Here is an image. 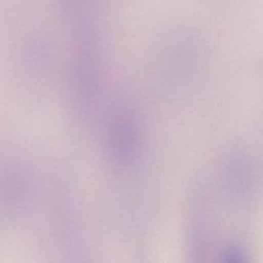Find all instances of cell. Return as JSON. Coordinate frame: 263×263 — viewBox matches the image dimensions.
<instances>
[{
  "label": "cell",
  "mask_w": 263,
  "mask_h": 263,
  "mask_svg": "<svg viewBox=\"0 0 263 263\" xmlns=\"http://www.w3.org/2000/svg\"><path fill=\"white\" fill-rule=\"evenodd\" d=\"M136 130L132 120L123 115L114 118L109 129L111 154L119 162L130 160L136 149Z\"/></svg>",
  "instance_id": "7a4b0ae2"
},
{
  "label": "cell",
  "mask_w": 263,
  "mask_h": 263,
  "mask_svg": "<svg viewBox=\"0 0 263 263\" xmlns=\"http://www.w3.org/2000/svg\"><path fill=\"white\" fill-rule=\"evenodd\" d=\"M64 21L76 39L95 37L101 0H54Z\"/></svg>",
  "instance_id": "6da1fadb"
}]
</instances>
